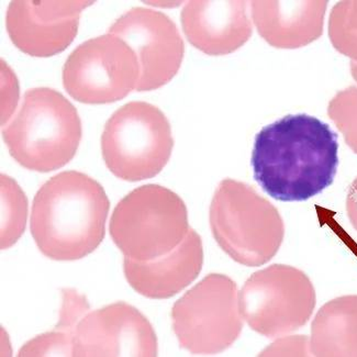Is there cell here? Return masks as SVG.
I'll use <instances>...</instances> for the list:
<instances>
[{"label":"cell","instance_id":"6da1fadb","mask_svg":"<svg viewBox=\"0 0 357 357\" xmlns=\"http://www.w3.org/2000/svg\"><path fill=\"white\" fill-rule=\"evenodd\" d=\"M337 133L308 114H289L257 133L254 178L280 202H305L333 184L339 165Z\"/></svg>","mask_w":357,"mask_h":357},{"label":"cell","instance_id":"7a4b0ae2","mask_svg":"<svg viewBox=\"0 0 357 357\" xmlns=\"http://www.w3.org/2000/svg\"><path fill=\"white\" fill-rule=\"evenodd\" d=\"M109 209L110 202L96 179L81 172H62L36 192L30 230L45 257L76 261L100 245Z\"/></svg>","mask_w":357,"mask_h":357},{"label":"cell","instance_id":"3957f363","mask_svg":"<svg viewBox=\"0 0 357 357\" xmlns=\"http://www.w3.org/2000/svg\"><path fill=\"white\" fill-rule=\"evenodd\" d=\"M83 128L75 106L55 89L26 91L3 137L15 161L29 171L49 173L62 169L76 155Z\"/></svg>","mask_w":357,"mask_h":357},{"label":"cell","instance_id":"277c9868","mask_svg":"<svg viewBox=\"0 0 357 357\" xmlns=\"http://www.w3.org/2000/svg\"><path fill=\"white\" fill-rule=\"evenodd\" d=\"M209 220L218 245L245 266L268 263L285 236L280 211L254 187L234 179H223L215 189Z\"/></svg>","mask_w":357,"mask_h":357},{"label":"cell","instance_id":"5b68a950","mask_svg":"<svg viewBox=\"0 0 357 357\" xmlns=\"http://www.w3.org/2000/svg\"><path fill=\"white\" fill-rule=\"evenodd\" d=\"M110 236L127 259L148 261L176 249L188 234V211L181 197L160 185L137 187L114 209Z\"/></svg>","mask_w":357,"mask_h":357},{"label":"cell","instance_id":"8992f818","mask_svg":"<svg viewBox=\"0 0 357 357\" xmlns=\"http://www.w3.org/2000/svg\"><path fill=\"white\" fill-rule=\"evenodd\" d=\"M173 148L169 119L161 109L144 101H131L116 109L101 135V152L109 171L132 183L161 173Z\"/></svg>","mask_w":357,"mask_h":357},{"label":"cell","instance_id":"52a82bcc","mask_svg":"<svg viewBox=\"0 0 357 357\" xmlns=\"http://www.w3.org/2000/svg\"><path fill=\"white\" fill-rule=\"evenodd\" d=\"M172 319L181 349L199 355L225 352L243 329L238 286L227 275H207L175 303Z\"/></svg>","mask_w":357,"mask_h":357},{"label":"cell","instance_id":"ba28073f","mask_svg":"<svg viewBox=\"0 0 357 357\" xmlns=\"http://www.w3.org/2000/svg\"><path fill=\"white\" fill-rule=\"evenodd\" d=\"M238 305L252 330L275 339L307 324L316 307V290L301 269L274 264L246 280Z\"/></svg>","mask_w":357,"mask_h":357},{"label":"cell","instance_id":"9c48e42d","mask_svg":"<svg viewBox=\"0 0 357 357\" xmlns=\"http://www.w3.org/2000/svg\"><path fill=\"white\" fill-rule=\"evenodd\" d=\"M141 68L132 47L116 34L78 45L63 66L64 89L82 104H112L137 89Z\"/></svg>","mask_w":357,"mask_h":357},{"label":"cell","instance_id":"30bf717a","mask_svg":"<svg viewBox=\"0 0 357 357\" xmlns=\"http://www.w3.org/2000/svg\"><path fill=\"white\" fill-rule=\"evenodd\" d=\"M127 42L140 63L137 91L161 89L173 79L184 59L185 45L176 24L165 13L135 7L109 28Z\"/></svg>","mask_w":357,"mask_h":357},{"label":"cell","instance_id":"8fae6325","mask_svg":"<svg viewBox=\"0 0 357 357\" xmlns=\"http://www.w3.org/2000/svg\"><path fill=\"white\" fill-rule=\"evenodd\" d=\"M73 356H158V337L146 317L120 301L82 317Z\"/></svg>","mask_w":357,"mask_h":357},{"label":"cell","instance_id":"7c38bea8","mask_svg":"<svg viewBox=\"0 0 357 357\" xmlns=\"http://www.w3.org/2000/svg\"><path fill=\"white\" fill-rule=\"evenodd\" d=\"M93 1L13 0L6 28L13 45L26 54L50 57L62 53L75 39L82 11Z\"/></svg>","mask_w":357,"mask_h":357},{"label":"cell","instance_id":"4fadbf2b","mask_svg":"<svg viewBox=\"0 0 357 357\" xmlns=\"http://www.w3.org/2000/svg\"><path fill=\"white\" fill-rule=\"evenodd\" d=\"M181 20L189 43L211 56L236 52L253 33L246 1H188Z\"/></svg>","mask_w":357,"mask_h":357},{"label":"cell","instance_id":"5bb4252c","mask_svg":"<svg viewBox=\"0 0 357 357\" xmlns=\"http://www.w3.org/2000/svg\"><path fill=\"white\" fill-rule=\"evenodd\" d=\"M204 248L199 234L190 228L176 249L153 261L123 259V273L137 294L150 299H169L199 276Z\"/></svg>","mask_w":357,"mask_h":357},{"label":"cell","instance_id":"9a60e30c","mask_svg":"<svg viewBox=\"0 0 357 357\" xmlns=\"http://www.w3.org/2000/svg\"><path fill=\"white\" fill-rule=\"evenodd\" d=\"M329 1H251L252 18L259 36L277 49H299L324 33Z\"/></svg>","mask_w":357,"mask_h":357},{"label":"cell","instance_id":"2e32d148","mask_svg":"<svg viewBox=\"0 0 357 357\" xmlns=\"http://www.w3.org/2000/svg\"><path fill=\"white\" fill-rule=\"evenodd\" d=\"M314 356H357V295L343 296L322 305L311 326Z\"/></svg>","mask_w":357,"mask_h":357},{"label":"cell","instance_id":"e0dca14e","mask_svg":"<svg viewBox=\"0 0 357 357\" xmlns=\"http://www.w3.org/2000/svg\"><path fill=\"white\" fill-rule=\"evenodd\" d=\"M1 250L18 241L26 229L28 198L21 187L7 175H1Z\"/></svg>","mask_w":357,"mask_h":357},{"label":"cell","instance_id":"ac0fdd59","mask_svg":"<svg viewBox=\"0 0 357 357\" xmlns=\"http://www.w3.org/2000/svg\"><path fill=\"white\" fill-rule=\"evenodd\" d=\"M329 36L337 52L357 63V0L334 6L330 13Z\"/></svg>","mask_w":357,"mask_h":357},{"label":"cell","instance_id":"d6986e66","mask_svg":"<svg viewBox=\"0 0 357 357\" xmlns=\"http://www.w3.org/2000/svg\"><path fill=\"white\" fill-rule=\"evenodd\" d=\"M328 116L344 137L347 146L357 154V86H349L331 99Z\"/></svg>","mask_w":357,"mask_h":357},{"label":"cell","instance_id":"ffe728a7","mask_svg":"<svg viewBox=\"0 0 357 357\" xmlns=\"http://www.w3.org/2000/svg\"><path fill=\"white\" fill-rule=\"evenodd\" d=\"M75 328L59 322L53 331L41 334L20 349L19 356H73Z\"/></svg>","mask_w":357,"mask_h":357},{"label":"cell","instance_id":"44dd1931","mask_svg":"<svg viewBox=\"0 0 357 357\" xmlns=\"http://www.w3.org/2000/svg\"><path fill=\"white\" fill-rule=\"evenodd\" d=\"M310 340L305 335L280 337L261 352V356H308Z\"/></svg>","mask_w":357,"mask_h":357},{"label":"cell","instance_id":"7402d4cb","mask_svg":"<svg viewBox=\"0 0 357 357\" xmlns=\"http://www.w3.org/2000/svg\"><path fill=\"white\" fill-rule=\"evenodd\" d=\"M347 213L353 228L357 231V177L353 181L347 192Z\"/></svg>","mask_w":357,"mask_h":357},{"label":"cell","instance_id":"603a6c76","mask_svg":"<svg viewBox=\"0 0 357 357\" xmlns=\"http://www.w3.org/2000/svg\"><path fill=\"white\" fill-rule=\"evenodd\" d=\"M351 73H352L353 78L357 82V63L351 61Z\"/></svg>","mask_w":357,"mask_h":357}]
</instances>
